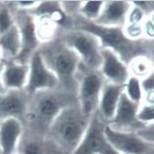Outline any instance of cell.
<instances>
[{
    "label": "cell",
    "mask_w": 154,
    "mask_h": 154,
    "mask_svg": "<svg viewBox=\"0 0 154 154\" xmlns=\"http://www.w3.org/2000/svg\"><path fill=\"white\" fill-rule=\"evenodd\" d=\"M73 20L74 29L82 30L94 35L100 42L102 48L112 51L127 66L134 58L139 56L152 59L153 40H130L123 34L122 27L100 26L84 20L79 15L73 17Z\"/></svg>",
    "instance_id": "1"
},
{
    "label": "cell",
    "mask_w": 154,
    "mask_h": 154,
    "mask_svg": "<svg viewBox=\"0 0 154 154\" xmlns=\"http://www.w3.org/2000/svg\"><path fill=\"white\" fill-rule=\"evenodd\" d=\"M38 51L45 65L58 79L59 86L68 94L77 93L80 60L76 52L61 39L41 44Z\"/></svg>",
    "instance_id": "2"
},
{
    "label": "cell",
    "mask_w": 154,
    "mask_h": 154,
    "mask_svg": "<svg viewBox=\"0 0 154 154\" xmlns=\"http://www.w3.org/2000/svg\"><path fill=\"white\" fill-rule=\"evenodd\" d=\"M92 116L85 114L78 103L71 105L56 116L47 133L51 141L69 154L82 139Z\"/></svg>",
    "instance_id": "3"
},
{
    "label": "cell",
    "mask_w": 154,
    "mask_h": 154,
    "mask_svg": "<svg viewBox=\"0 0 154 154\" xmlns=\"http://www.w3.org/2000/svg\"><path fill=\"white\" fill-rule=\"evenodd\" d=\"M74 104L73 94L66 92L57 90L38 92L30 97L23 122L26 121L35 130L47 132L56 116Z\"/></svg>",
    "instance_id": "4"
},
{
    "label": "cell",
    "mask_w": 154,
    "mask_h": 154,
    "mask_svg": "<svg viewBox=\"0 0 154 154\" xmlns=\"http://www.w3.org/2000/svg\"><path fill=\"white\" fill-rule=\"evenodd\" d=\"M61 40L76 52L81 66L91 70H99L102 63V47L94 35L82 30L72 29L66 32Z\"/></svg>",
    "instance_id": "5"
},
{
    "label": "cell",
    "mask_w": 154,
    "mask_h": 154,
    "mask_svg": "<svg viewBox=\"0 0 154 154\" xmlns=\"http://www.w3.org/2000/svg\"><path fill=\"white\" fill-rule=\"evenodd\" d=\"M81 77L78 79L77 100L81 110L92 116L97 111L105 79L98 70H91L82 66Z\"/></svg>",
    "instance_id": "6"
},
{
    "label": "cell",
    "mask_w": 154,
    "mask_h": 154,
    "mask_svg": "<svg viewBox=\"0 0 154 154\" xmlns=\"http://www.w3.org/2000/svg\"><path fill=\"white\" fill-rule=\"evenodd\" d=\"M106 124L98 113L94 112L82 139L69 154H119L106 138L105 128Z\"/></svg>",
    "instance_id": "7"
},
{
    "label": "cell",
    "mask_w": 154,
    "mask_h": 154,
    "mask_svg": "<svg viewBox=\"0 0 154 154\" xmlns=\"http://www.w3.org/2000/svg\"><path fill=\"white\" fill-rule=\"evenodd\" d=\"M106 138L119 154H154V143L141 138L133 131H120L106 124Z\"/></svg>",
    "instance_id": "8"
},
{
    "label": "cell",
    "mask_w": 154,
    "mask_h": 154,
    "mask_svg": "<svg viewBox=\"0 0 154 154\" xmlns=\"http://www.w3.org/2000/svg\"><path fill=\"white\" fill-rule=\"evenodd\" d=\"M11 11L15 24L20 31L22 44L19 55L13 61L21 63V64H28L32 55L39 49L41 45L38 38L37 31H35V19L28 11H17L12 8Z\"/></svg>",
    "instance_id": "9"
},
{
    "label": "cell",
    "mask_w": 154,
    "mask_h": 154,
    "mask_svg": "<svg viewBox=\"0 0 154 154\" xmlns=\"http://www.w3.org/2000/svg\"><path fill=\"white\" fill-rule=\"evenodd\" d=\"M28 66V79L24 92L29 97L38 92L57 90L59 87L58 79L45 65L38 50L32 55Z\"/></svg>",
    "instance_id": "10"
},
{
    "label": "cell",
    "mask_w": 154,
    "mask_h": 154,
    "mask_svg": "<svg viewBox=\"0 0 154 154\" xmlns=\"http://www.w3.org/2000/svg\"><path fill=\"white\" fill-rule=\"evenodd\" d=\"M30 97L24 90H8L0 94V122L18 119L23 122Z\"/></svg>",
    "instance_id": "11"
},
{
    "label": "cell",
    "mask_w": 154,
    "mask_h": 154,
    "mask_svg": "<svg viewBox=\"0 0 154 154\" xmlns=\"http://www.w3.org/2000/svg\"><path fill=\"white\" fill-rule=\"evenodd\" d=\"M102 63L99 72L108 83L123 86L130 77L128 66L109 49L102 48Z\"/></svg>",
    "instance_id": "12"
},
{
    "label": "cell",
    "mask_w": 154,
    "mask_h": 154,
    "mask_svg": "<svg viewBox=\"0 0 154 154\" xmlns=\"http://www.w3.org/2000/svg\"><path fill=\"white\" fill-rule=\"evenodd\" d=\"M139 105L140 104L131 101L125 95V94L122 93L118 103L113 119L108 123V125L120 131H137L144 126L137 120V113Z\"/></svg>",
    "instance_id": "13"
},
{
    "label": "cell",
    "mask_w": 154,
    "mask_h": 154,
    "mask_svg": "<svg viewBox=\"0 0 154 154\" xmlns=\"http://www.w3.org/2000/svg\"><path fill=\"white\" fill-rule=\"evenodd\" d=\"M28 12L35 19L41 18L50 20L56 26L68 29V31L74 29L73 18L64 11L60 1H40L37 8Z\"/></svg>",
    "instance_id": "14"
},
{
    "label": "cell",
    "mask_w": 154,
    "mask_h": 154,
    "mask_svg": "<svg viewBox=\"0 0 154 154\" xmlns=\"http://www.w3.org/2000/svg\"><path fill=\"white\" fill-rule=\"evenodd\" d=\"M131 8L130 1H105L101 13L94 23L105 27H122Z\"/></svg>",
    "instance_id": "15"
},
{
    "label": "cell",
    "mask_w": 154,
    "mask_h": 154,
    "mask_svg": "<svg viewBox=\"0 0 154 154\" xmlns=\"http://www.w3.org/2000/svg\"><path fill=\"white\" fill-rule=\"evenodd\" d=\"M24 132L22 121L7 119L0 122V150L1 154H14Z\"/></svg>",
    "instance_id": "16"
},
{
    "label": "cell",
    "mask_w": 154,
    "mask_h": 154,
    "mask_svg": "<svg viewBox=\"0 0 154 154\" xmlns=\"http://www.w3.org/2000/svg\"><path fill=\"white\" fill-rule=\"evenodd\" d=\"M3 62L4 67L2 70L1 79L6 91L24 90L28 79V64H21L13 60Z\"/></svg>",
    "instance_id": "17"
},
{
    "label": "cell",
    "mask_w": 154,
    "mask_h": 154,
    "mask_svg": "<svg viewBox=\"0 0 154 154\" xmlns=\"http://www.w3.org/2000/svg\"><path fill=\"white\" fill-rule=\"evenodd\" d=\"M123 90V86L115 85L108 82H106L103 86L96 112L98 113L99 117L107 124L113 119Z\"/></svg>",
    "instance_id": "18"
},
{
    "label": "cell",
    "mask_w": 154,
    "mask_h": 154,
    "mask_svg": "<svg viewBox=\"0 0 154 154\" xmlns=\"http://www.w3.org/2000/svg\"><path fill=\"white\" fill-rule=\"evenodd\" d=\"M21 35L19 28L14 23L10 29L0 34V51L2 60H15L21 51Z\"/></svg>",
    "instance_id": "19"
},
{
    "label": "cell",
    "mask_w": 154,
    "mask_h": 154,
    "mask_svg": "<svg viewBox=\"0 0 154 154\" xmlns=\"http://www.w3.org/2000/svg\"><path fill=\"white\" fill-rule=\"evenodd\" d=\"M128 69L130 75L141 79L153 72L152 59L145 56L137 57L130 62V64L128 65Z\"/></svg>",
    "instance_id": "20"
},
{
    "label": "cell",
    "mask_w": 154,
    "mask_h": 154,
    "mask_svg": "<svg viewBox=\"0 0 154 154\" xmlns=\"http://www.w3.org/2000/svg\"><path fill=\"white\" fill-rule=\"evenodd\" d=\"M105 1L98 0H89V1H81L79 8V13L81 18L88 22H95L101 13Z\"/></svg>",
    "instance_id": "21"
},
{
    "label": "cell",
    "mask_w": 154,
    "mask_h": 154,
    "mask_svg": "<svg viewBox=\"0 0 154 154\" xmlns=\"http://www.w3.org/2000/svg\"><path fill=\"white\" fill-rule=\"evenodd\" d=\"M123 93L131 101L137 104H141L143 99V92L140 85V79L130 75L129 79L123 85Z\"/></svg>",
    "instance_id": "22"
},
{
    "label": "cell",
    "mask_w": 154,
    "mask_h": 154,
    "mask_svg": "<svg viewBox=\"0 0 154 154\" xmlns=\"http://www.w3.org/2000/svg\"><path fill=\"white\" fill-rule=\"evenodd\" d=\"M17 152L20 154H43V148L39 141L35 139H24L22 137Z\"/></svg>",
    "instance_id": "23"
},
{
    "label": "cell",
    "mask_w": 154,
    "mask_h": 154,
    "mask_svg": "<svg viewBox=\"0 0 154 154\" xmlns=\"http://www.w3.org/2000/svg\"><path fill=\"white\" fill-rule=\"evenodd\" d=\"M137 120L143 125L153 124L154 121V106L141 103L137 113Z\"/></svg>",
    "instance_id": "24"
},
{
    "label": "cell",
    "mask_w": 154,
    "mask_h": 154,
    "mask_svg": "<svg viewBox=\"0 0 154 154\" xmlns=\"http://www.w3.org/2000/svg\"><path fill=\"white\" fill-rule=\"evenodd\" d=\"M131 5L140 10L144 15L148 17L154 14V1L153 0H145V1H130Z\"/></svg>",
    "instance_id": "25"
},
{
    "label": "cell",
    "mask_w": 154,
    "mask_h": 154,
    "mask_svg": "<svg viewBox=\"0 0 154 154\" xmlns=\"http://www.w3.org/2000/svg\"><path fill=\"white\" fill-rule=\"evenodd\" d=\"M145 18L146 16L140 10L131 5V8L127 14V17H126L125 23H143Z\"/></svg>",
    "instance_id": "26"
},
{
    "label": "cell",
    "mask_w": 154,
    "mask_h": 154,
    "mask_svg": "<svg viewBox=\"0 0 154 154\" xmlns=\"http://www.w3.org/2000/svg\"><path fill=\"white\" fill-rule=\"evenodd\" d=\"M153 15L148 16L145 18L142 23L143 28V37L147 40H153L154 37V22H153Z\"/></svg>",
    "instance_id": "27"
},
{
    "label": "cell",
    "mask_w": 154,
    "mask_h": 154,
    "mask_svg": "<svg viewBox=\"0 0 154 154\" xmlns=\"http://www.w3.org/2000/svg\"><path fill=\"white\" fill-rule=\"evenodd\" d=\"M140 85L143 94L154 93V73L151 72L148 76L140 79Z\"/></svg>",
    "instance_id": "28"
},
{
    "label": "cell",
    "mask_w": 154,
    "mask_h": 154,
    "mask_svg": "<svg viewBox=\"0 0 154 154\" xmlns=\"http://www.w3.org/2000/svg\"><path fill=\"white\" fill-rule=\"evenodd\" d=\"M3 67H4V62H0V94H3L6 92V89L4 88L3 86V83H2V79H1V75H2V70H3Z\"/></svg>",
    "instance_id": "29"
},
{
    "label": "cell",
    "mask_w": 154,
    "mask_h": 154,
    "mask_svg": "<svg viewBox=\"0 0 154 154\" xmlns=\"http://www.w3.org/2000/svg\"><path fill=\"white\" fill-rule=\"evenodd\" d=\"M3 60H2V53H1V51H0V62H2Z\"/></svg>",
    "instance_id": "30"
},
{
    "label": "cell",
    "mask_w": 154,
    "mask_h": 154,
    "mask_svg": "<svg viewBox=\"0 0 154 154\" xmlns=\"http://www.w3.org/2000/svg\"><path fill=\"white\" fill-rule=\"evenodd\" d=\"M0 154H1V150H0Z\"/></svg>",
    "instance_id": "31"
}]
</instances>
